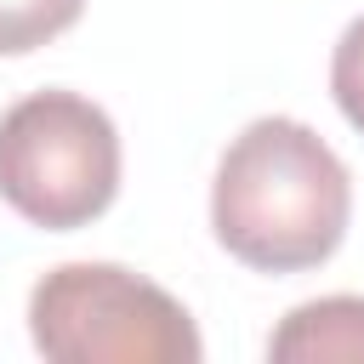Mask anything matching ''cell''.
<instances>
[{"mask_svg":"<svg viewBox=\"0 0 364 364\" xmlns=\"http://www.w3.org/2000/svg\"><path fill=\"white\" fill-rule=\"evenodd\" d=\"M353 222L341 154L290 114L250 119L216 159L210 233L256 273H307L330 262Z\"/></svg>","mask_w":364,"mask_h":364,"instance_id":"1","label":"cell"},{"mask_svg":"<svg viewBox=\"0 0 364 364\" xmlns=\"http://www.w3.org/2000/svg\"><path fill=\"white\" fill-rule=\"evenodd\" d=\"M28 341L51 364H199L193 313L119 262H63L28 290Z\"/></svg>","mask_w":364,"mask_h":364,"instance_id":"2","label":"cell"},{"mask_svg":"<svg viewBox=\"0 0 364 364\" xmlns=\"http://www.w3.org/2000/svg\"><path fill=\"white\" fill-rule=\"evenodd\" d=\"M119 193V131L80 91H34L0 114V199L46 228L74 233Z\"/></svg>","mask_w":364,"mask_h":364,"instance_id":"3","label":"cell"},{"mask_svg":"<svg viewBox=\"0 0 364 364\" xmlns=\"http://www.w3.org/2000/svg\"><path fill=\"white\" fill-rule=\"evenodd\" d=\"M273 364H364V296H318L267 336Z\"/></svg>","mask_w":364,"mask_h":364,"instance_id":"4","label":"cell"},{"mask_svg":"<svg viewBox=\"0 0 364 364\" xmlns=\"http://www.w3.org/2000/svg\"><path fill=\"white\" fill-rule=\"evenodd\" d=\"M85 0H0V57H23L51 46L80 23Z\"/></svg>","mask_w":364,"mask_h":364,"instance_id":"5","label":"cell"},{"mask_svg":"<svg viewBox=\"0 0 364 364\" xmlns=\"http://www.w3.org/2000/svg\"><path fill=\"white\" fill-rule=\"evenodd\" d=\"M330 97L341 108V119L364 136V17H353L336 40V57H330Z\"/></svg>","mask_w":364,"mask_h":364,"instance_id":"6","label":"cell"}]
</instances>
